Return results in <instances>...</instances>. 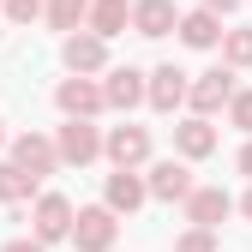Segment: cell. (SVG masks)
<instances>
[{
  "instance_id": "cell-1",
  "label": "cell",
  "mask_w": 252,
  "mask_h": 252,
  "mask_svg": "<svg viewBox=\"0 0 252 252\" xmlns=\"http://www.w3.org/2000/svg\"><path fill=\"white\" fill-rule=\"evenodd\" d=\"M66 240H72L78 252H108V246L120 240V216H114L108 204H84V210H72Z\"/></svg>"
},
{
  "instance_id": "cell-2",
  "label": "cell",
  "mask_w": 252,
  "mask_h": 252,
  "mask_svg": "<svg viewBox=\"0 0 252 252\" xmlns=\"http://www.w3.org/2000/svg\"><path fill=\"white\" fill-rule=\"evenodd\" d=\"M234 90H240V72L234 66H210L198 78H186V108H192V114H222Z\"/></svg>"
},
{
  "instance_id": "cell-3",
  "label": "cell",
  "mask_w": 252,
  "mask_h": 252,
  "mask_svg": "<svg viewBox=\"0 0 252 252\" xmlns=\"http://www.w3.org/2000/svg\"><path fill=\"white\" fill-rule=\"evenodd\" d=\"M54 156H60V162H72V168H90V162L102 156V126L66 114V126L54 132Z\"/></svg>"
},
{
  "instance_id": "cell-4",
  "label": "cell",
  "mask_w": 252,
  "mask_h": 252,
  "mask_svg": "<svg viewBox=\"0 0 252 252\" xmlns=\"http://www.w3.org/2000/svg\"><path fill=\"white\" fill-rule=\"evenodd\" d=\"M60 60H66V72H108V42L96 36V30H66V42H60Z\"/></svg>"
},
{
  "instance_id": "cell-5",
  "label": "cell",
  "mask_w": 252,
  "mask_h": 252,
  "mask_svg": "<svg viewBox=\"0 0 252 252\" xmlns=\"http://www.w3.org/2000/svg\"><path fill=\"white\" fill-rule=\"evenodd\" d=\"M192 168H186V156H168V162H150V174H144V192L156 198V204H180L186 192H192Z\"/></svg>"
},
{
  "instance_id": "cell-6",
  "label": "cell",
  "mask_w": 252,
  "mask_h": 252,
  "mask_svg": "<svg viewBox=\"0 0 252 252\" xmlns=\"http://www.w3.org/2000/svg\"><path fill=\"white\" fill-rule=\"evenodd\" d=\"M102 156H108L114 168H144L150 162V132L132 126V120H126V126H108V132H102Z\"/></svg>"
},
{
  "instance_id": "cell-7",
  "label": "cell",
  "mask_w": 252,
  "mask_h": 252,
  "mask_svg": "<svg viewBox=\"0 0 252 252\" xmlns=\"http://www.w3.org/2000/svg\"><path fill=\"white\" fill-rule=\"evenodd\" d=\"M66 228H72V198H66V192H36L30 234H36L42 246H54V240H66Z\"/></svg>"
},
{
  "instance_id": "cell-8",
  "label": "cell",
  "mask_w": 252,
  "mask_h": 252,
  "mask_svg": "<svg viewBox=\"0 0 252 252\" xmlns=\"http://www.w3.org/2000/svg\"><path fill=\"white\" fill-rule=\"evenodd\" d=\"M54 102H60V114H72V120H96L102 114V84L90 72H72V78H60Z\"/></svg>"
},
{
  "instance_id": "cell-9",
  "label": "cell",
  "mask_w": 252,
  "mask_h": 252,
  "mask_svg": "<svg viewBox=\"0 0 252 252\" xmlns=\"http://www.w3.org/2000/svg\"><path fill=\"white\" fill-rule=\"evenodd\" d=\"M180 204H186V222H192V228H222L228 210H234V198L222 192V186H192Z\"/></svg>"
},
{
  "instance_id": "cell-10",
  "label": "cell",
  "mask_w": 252,
  "mask_h": 252,
  "mask_svg": "<svg viewBox=\"0 0 252 252\" xmlns=\"http://www.w3.org/2000/svg\"><path fill=\"white\" fill-rule=\"evenodd\" d=\"M144 102H150L156 114H174V108L186 102V72L174 66V60L156 66V72H144Z\"/></svg>"
},
{
  "instance_id": "cell-11",
  "label": "cell",
  "mask_w": 252,
  "mask_h": 252,
  "mask_svg": "<svg viewBox=\"0 0 252 252\" xmlns=\"http://www.w3.org/2000/svg\"><path fill=\"white\" fill-rule=\"evenodd\" d=\"M138 102H144V72L138 66H108V78H102V108L132 114Z\"/></svg>"
},
{
  "instance_id": "cell-12",
  "label": "cell",
  "mask_w": 252,
  "mask_h": 252,
  "mask_svg": "<svg viewBox=\"0 0 252 252\" xmlns=\"http://www.w3.org/2000/svg\"><path fill=\"white\" fill-rule=\"evenodd\" d=\"M12 162H18L24 174H36V180H42V174H54V168H60L54 138H42V132H18V138H12Z\"/></svg>"
},
{
  "instance_id": "cell-13",
  "label": "cell",
  "mask_w": 252,
  "mask_h": 252,
  "mask_svg": "<svg viewBox=\"0 0 252 252\" xmlns=\"http://www.w3.org/2000/svg\"><path fill=\"white\" fill-rule=\"evenodd\" d=\"M144 198H150V192H144V174H138V168H114L108 186H102V204H108L114 216H132Z\"/></svg>"
},
{
  "instance_id": "cell-14",
  "label": "cell",
  "mask_w": 252,
  "mask_h": 252,
  "mask_svg": "<svg viewBox=\"0 0 252 252\" xmlns=\"http://www.w3.org/2000/svg\"><path fill=\"white\" fill-rule=\"evenodd\" d=\"M174 150L186 156V162H204V156L216 150V126H210V114H186V120L174 126Z\"/></svg>"
},
{
  "instance_id": "cell-15",
  "label": "cell",
  "mask_w": 252,
  "mask_h": 252,
  "mask_svg": "<svg viewBox=\"0 0 252 252\" xmlns=\"http://www.w3.org/2000/svg\"><path fill=\"white\" fill-rule=\"evenodd\" d=\"M174 0H132V30L138 36H150V42H162V36H174Z\"/></svg>"
},
{
  "instance_id": "cell-16",
  "label": "cell",
  "mask_w": 252,
  "mask_h": 252,
  "mask_svg": "<svg viewBox=\"0 0 252 252\" xmlns=\"http://www.w3.org/2000/svg\"><path fill=\"white\" fill-rule=\"evenodd\" d=\"M126 24H132V0H90V12H84V30H96L102 42H114Z\"/></svg>"
},
{
  "instance_id": "cell-17",
  "label": "cell",
  "mask_w": 252,
  "mask_h": 252,
  "mask_svg": "<svg viewBox=\"0 0 252 252\" xmlns=\"http://www.w3.org/2000/svg\"><path fill=\"white\" fill-rule=\"evenodd\" d=\"M174 30H180V42H186V48H216V42H222V18L204 12V6L180 12V18H174Z\"/></svg>"
},
{
  "instance_id": "cell-18",
  "label": "cell",
  "mask_w": 252,
  "mask_h": 252,
  "mask_svg": "<svg viewBox=\"0 0 252 252\" xmlns=\"http://www.w3.org/2000/svg\"><path fill=\"white\" fill-rule=\"evenodd\" d=\"M36 174H24L18 162H12V156H6V162H0V204H24V198H36Z\"/></svg>"
},
{
  "instance_id": "cell-19",
  "label": "cell",
  "mask_w": 252,
  "mask_h": 252,
  "mask_svg": "<svg viewBox=\"0 0 252 252\" xmlns=\"http://www.w3.org/2000/svg\"><path fill=\"white\" fill-rule=\"evenodd\" d=\"M222 66H234V72H246L252 66V24H234V30H222Z\"/></svg>"
},
{
  "instance_id": "cell-20",
  "label": "cell",
  "mask_w": 252,
  "mask_h": 252,
  "mask_svg": "<svg viewBox=\"0 0 252 252\" xmlns=\"http://www.w3.org/2000/svg\"><path fill=\"white\" fill-rule=\"evenodd\" d=\"M84 12H90V0H42V18H48V30H78L84 24Z\"/></svg>"
},
{
  "instance_id": "cell-21",
  "label": "cell",
  "mask_w": 252,
  "mask_h": 252,
  "mask_svg": "<svg viewBox=\"0 0 252 252\" xmlns=\"http://www.w3.org/2000/svg\"><path fill=\"white\" fill-rule=\"evenodd\" d=\"M234 126H240V132H252V90H234V96H228V108H222Z\"/></svg>"
},
{
  "instance_id": "cell-22",
  "label": "cell",
  "mask_w": 252,
  "mask_h": 252,
  "mask_svg": "<svg viewBox=\"0 0 252 252\" xmlns=\"http://www.w3.org/2000/svg\"><path fill=\"white\" fill-rule=\"evenodd\" d=\"M174 252H216V228H186L174 240Z\"/></svg>"
},
{
  "instance_id": "cell-23",
  "label": "cell",
  "mask_w": 252,
  "mask_h": 252,
  "mask_svg": "<svg viewBox=\"0 0 252 252\" xmlns=\"http://www.w3.org/2000/svg\"><path fill=\"white\" fill-rule=\"evenodd\" d=\"M0 12L12 24H30V18H42V0H0Z\"/></svg>"
},
{
  "instance_id": "cell-24",
  "label": "cell",
  "mask_w": 252,
  "mask_h": 252,
  "mask_svg": "<svg viewBox=\"0 0 252 252\" xmlns=\"http://www.w3.org/2000/svg\"><path fill=\"white\" fill-rule=\"evenodd\" d=\"M0 252H48L36 234H24V240H6V246H0Z\"/></svg>"
},
{
  "instance_id": "cell-25",
  "label": "cell",
  "mask_w": 252,
  "mask_h": 252,
  "mask_svg": "<svg viewBox=\"0 0 252 252\" xmlns=\"http://www.w3.org/2000/svg\"><path fill=\"white\" fill-rule=\"evenodd\" d=\"M198 6H204V12H216V18H228V12L240 6V0H198Z\"/></svg>"
},
{
  "instance_id": "cell-26",
  "label": "cell",
  "mask_w": 252,
  "mask_h": 252,
  "mask_svg": "<svg viewBox=\"0 0 252 252\" xmlns=\"http://www.w3.org/2000/svg\"><path fill=\"white\" fill-rule=\"evenodd\" d=\"M240 174L252 180V132H246V144H240Z\"/></svg>"
},
{
  "instance_id": "cell-27",
  "label": "cell",
  "mask_w": 252,
  "mask_h": 252,
  "mask_svg": "<svg viewBox=\"0 0 252 252\" xmlns=\"http://www.w3.org/2000/svg\"><path fill=\"white\" fill-rule=\"evenodd\" d=\"M240 216H246V222H252V186H246V198H240Z\"/></svg>"
},
{
  "instance_id": "cell-28",
  "label": "cell",
  "mask_w": 252,
  "mask_h": 252,
  "mask_svg": "<svg viewBox=\"0 0 252 252\" xmlns=\"http://www.w3.org/2000/svg\"><path fill=\"white\" fill-rule=\"evenodd\" d=\"M0 144H6V126H0Z\"/></svg>"
}]
</instances>
